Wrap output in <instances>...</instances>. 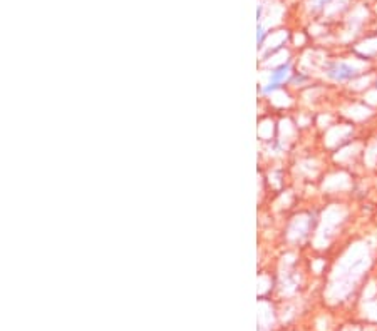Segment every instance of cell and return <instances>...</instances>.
I'll return each mask as SVG.
<instances>
[{"label": "cell", "instance_id": "obj_1", "mask_svg": "<svg viewBox=\"0 0 377 331\" xmlns=\"http://www.w3.org/2000/svg\"><path fill=\"white\" fill-rule=\"evenodd\" d=\"M329 76L336 80L351 79V77H354V69L349 67V65H345V64H336L329 71Z\"/></svg>", "mask_w": 377, "mask_h": 331}, {"label": "cell", "instance_id": "obj_2", "mask_svg": "<svg viewBox=\"0 0 377 331\" xmlns=\"http://www.w3.org/2000/svg\"><path fill=\"white\" fill-rule=\"evenodd\" d=\"M376 87H377V82H376Z\"/></svg>", "mask_w": 377, "mask_h": 331}]
</instances>
